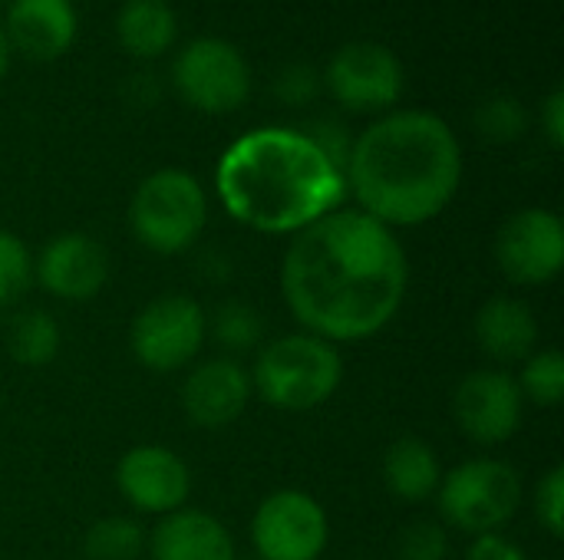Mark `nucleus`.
I'll use <instances>...</instances> for the list:
<instances>
[{
  "mask_svg": "<svg viewBox=\"0 0 564 560\" xmlns=\"http://www.w3.org/2000/svg\"><path fill=\"white\" fill-rule=\"evenodd\" d=\"M410 284L406 251L360 208H337L294 234L281 264V294L294 320L327 340L377 337L400 314Z\"/></svg>",
  "mask_w": 564,
  "mask_h": 560,
  "instance_id": "1",
  "label": "nucleus"
},
{
  "mask_svg": "<svg viewBox=\"0 0 564 560\" xmlns=\"http://www.w3.org/2000/svg\"><path fill=\"white\" fill-rule=\"evenodd\" d=\"M344 178L347 195L373 221L390 231L420 228L456 198L463 185V145L436 112H383L354 139Z\"/></svg>",
  "mask_w": 564,
  "mask_h": 560,
  "instance_id": "2",
  "label": "nucleus"
},
{
  "mask_svg": "<svg viewBox=\"0 0 564 560\" xmlns=\"http://www.w3.org/2000/svg\"><path fill=\"white\" fill-rule=\"evenodd\" d=\"M215 191L238 224L261 234H297L344 208L347 178L304 129L261 125L221 152Z\"/></svg>",
  "mask_w": 564,
  "mask_h": 560,
  "instance_id": "3",
  "label": "nucleus"
},
{
  "mask_svg": "<svg viewBox=\"0 0 564 560\" xmlns=\"http://www.w3.org/2000/svg\"><path fill=\"white\" fill-rule=\"evenodd\" d=\"M248 373L251 389L268 406L284 413H307L337 393L344 380V360L334 343L301 330L264 343Z\"/></svg>",
  "mask_w": 564,
  "mask_h": 560,
  "instance_id": "4",
  "label": "nucleus"
},
{
  "mask_svg": "<svg viewBox=\"0 0 564 560\" xmlns=\"http://www.w3.org/2000/svg\"><path fill=\"white\" fill-rule=\"evenodd\" d=\"M208 221V195L185 168H159L139 182L129 201V228L135 241L155 254L188 251Z\"/></svg>",
  "mask_w": 564,
  "mask_h": 560,
  "instance_id": "5",
  "label": "nucleus"
},
{
  "mask_svg": "<svg viewBox=\"0 0 564 560\" xmlns=\"http://www.w3.org/2000/svg\"><path fill=\"white\" fill-rule=\"evenodd\" d=\"M436 502L449 528H459L473 538L499 535L519 515L522 479L509 462L473 459L443 475Z\"/></svg>",
  "mask_w": 564,
  "mask_h": 560,
  "instance_id": "6",
  "label": "nucleus"
},
{
  "mask_svg": "<svg viewBox=\"0 0 564 560\" xmlns=\"http://www.w3.org/2000/svg\"><path fill=\"white\" fill-rule=\"evenodd\" d=\"M172 86L185 106L205 116H228L251 96V66L235 43L195 36L172 59Z\"/></svg>",
  "mask_w": 564,
  "mask_h": 560,
  "instance_id": "7",
  "label": "nucleus"
},
{
  "mask_svg": "<svg viewBox=\"0 0 564 560\" xmlns=\"http://www.w3.org/2000/svg\"><path fill=\"white\" fill-rule=\"evenodd\" d=\"M208 340V314L185 294L149 300L129 330L132 356L152 373H175L195 363Z\"/></svg>",
  "mask_w": 564,
  "mask_h": 560,
  "instance_id": "8",
  "label": "nucleus"
},
{
  "mask_svg": "<svg viewBox=\"0 0 564 560\" xmlns=\"http://www.w3.org/2000/svg\"><path fill=\"white\" fill-rule=\"evenodd\" d=\"M330 96L350 112H390L406 86V73L400 56L373 40L344 43L330 63L324 79Z\"/></svg>",
  "mask_w": 564,
  "mask_h": 560,
  "instance_id": "9",
  "label": "nucleus"
},
{
  "mask_svg": "<svg viewBox=\"0 0 564 560\" xmlns=\"http://www.w3.org/2000/svg\"><path fill=\"white\" fill-rule=\"evenodd\" d=\"M251 541L261 560H321L330 541V521L314 495L281 488L258 505Z\"/></svg>",
  "mask_w": 564,
  "mask_h": 560,
  "instance_id": "10",
  "label": "nucleus"
},
{
  "mask_svg": "<svg viewBox=\"0 0 564 560\" xmlns=\"http://www.w3.org/2000/svg\"><path fill=\"white\" fill-rule=\"evenodd\" d=\"M496 261L502 274L522 287H542L564 267V224L549 208L516 211L496 238Z\"/></svg>",
  "mask_w": 564,
  "mask_h": 560,
  "instance_id": "11",
  "label": "nucleus"
},
{
  "mask_svg": "<svg viewBox=\"0 0 564 560\" xmlns=\"http://www.w3.org/2000/svg\"><path fill=\"white\" fill-rule=\"evenodd\" d=\"M453 416L476 446H502L522 429L525 399L516 376L502 370H476L456 386Z\"/></svg>",
  "mask_w": 564,
  "mask_h": 560,
  "instance_id": "12",
  "label": "nucleus"
},
{
  "mask_svg": "<svg viewBox=\"0 0 564 560\" xmlns=\"http://www.w3.org/2000/svg\"><path fill=\"white\" fill-rule=\"evenodd\" d=\"M116 485L122 498L142 515L182 512L192 495V472L178 452L169 446H135L119 459Z\"/></svg>",
  "mask_w": 564,
  "mask_h": 560,
  "instance_id": "13",
  "label": "nucleus"
},
{
  "mask_svg": "<svg viewBox=\"0 0 564 560\" xmlns=\"http://www.w3.org/2000/svg\"><path fill=\"white\" fill-rule=\"evenodd\" d=\"M33 274L46 294L66 304L93 300L109 281V254L106 248L83 231H66L46 241L40 251Z\"/></svg>",
  "mask_w": 564,
  "mask_h": 560,
  "instance_id": "14",
  "label": "nucleus"
},
{
  "mask_svg": "<svg viewBox=\"0 0 564 560\" xmlns=\"http://www.w3.org/2000/svg\"><path fill=\"white\" fill-rule=\"evenodd\" d=\"M251 373L238 356H215L198 366L182 383V409L198 429H225L238 422L251 403Z\"/></svg>",
  "mask_w": 564,
  "mask_h": 560,
  "instance_id": "15",
  "label": "nucleus"
},
{
  "mask_svg": "<svg viewBox=\"0 0 564 560\" xmlns=\"http://www.w3.org/2000/svg\"><path fill=\"white\" fill-rule=\"evenodd\" d=\"M3 30L26 59H56L76 40L73 0H10Z\"/></svg>",
  "mask_w": 564,
  "mask_h": 560,
  "instance_id": "16",
  "label": "nucleus"
},
{
  "mask_svg": "<svg viewBox=\"0 0 564 560\" xmlns=\"http://www.w3.org/2000/svg\"><path fill=\"white\" fill-rule=\"evenodd\" d=\"M149 551L152 560H238L228 528L195 508L165 515L149 538Z\"/></svg>",
  "mask_w": 564,
  "mask_h": 560,
  "instance_id": "17",
  "label": "nucleus"
},
{
  "mask_svg": "<svg viewBox=\"0 0 564 560\" xmlns=\"http://www.w3.org/2000/svg\"><path fill=\"white\" fill-rule=\"evenodd\" d=\"M476 343L496 363H522L535 353L539 320L519 297H492L476 314Z\"/></svg>",
  "mask_w": 564,
  "mask_h": 560,
  "instance_id": "18",
  "label": "nucleus"
},
{
  "mask_svg": "<svg viewBox=\"0 0 564 560\" xmlns=\"http://www.w3.org/2000/svg\"><path fill=\"white\" fill-rule=\"evenodd\" d=\"M116 40L135 59H159L178 40V17L165 0H126L116 13Z\"/></svg>",
  "mask_w": 564,
  "mask_h": 560,
  "instance_id": "19",
  "label": "nucleus"
},
{
  "mask_svg": "<svg viewBox=\"0 0 564 560\" xmlns=\"http://www.w3.org/2000/svg\"><path fill=\"white\" fill-rule=\"evenodd\" d=\"M383 482L390 495L400 502L416 505V502L433 498L443 482V469H440L433 446L416 436L397 439L383 455Z\"/></svg>",
  "mask_w": 564,
  "mask_h": 560,
  "instance_id": "20",
  "label": "nucleus"
},
{
  "mask_svg": "<svg viewBox=\"0 0 564 560\" xmlns=\"http://www.w3.org/2000/svg\"><path fill=\"white\" fill-rule=\"evenodd\" d=\"M59 347H63V330H59L56 317L46 310H36V307L13 317V323L7 330V350L23 366L53 363Z\"/></svg>",
  "mask_w": 564,
  "mask_h": 560,
  "instance_id": "21",
  "label": "nucleus"
},
{
  "mask_svg": "<svg viewBox=\"0 0 564 560\" xmlns=\"http://www.w3.org/2000/svg\"><path fill=\"white\" fill-rule=\"evenodd\" d=\"M208 337L225 350V356L258 350L264 347V317L251 304L228 300L208 317Z\"/></svg>",
  "mask_w": 564,
  "mask_h": 560,
  "instance_id": "22",
  "label": "nucleus"
},
{
  "mask_svg": "<svg viewBox=\"0 0 564 560\" xmlns=\"http://www.w3.org/2000/svg\"><path fill=\"white\" fill-rule=\"evenodd\" d=\"M142 548H145L142 525L122 515L99 518L83 541V551L89 560H139Z\"/></svg>",
  "mask_w": 564,
  "mask_h": 560,
  "instance_id": "23",
  "label": "nucleus"
},
{
  "mask_svg": "<svg viewBox=\"0 0 564 560\" xmlns=\"http://www.w3.org/2000/svg\"><path fill=\"white\" fill-rule=\"evenodd\" d=\"M525 403L555 409L564 399V356L558 350H539L525 360L522 376L516 380Z\"/></svg>",
  "mask_w": 564,
  "mask_h": 560,
  "instance_id": "24",
  "label": "nucleus"
},
{
  "mask_svg": "<svg viewBox=\"0 0 564 560\" xmlns=\"http://www.w3.org/2000/svg\"><path fill=\"white\" fill-rule=\"evenodd\" d=\"M476 129L482 139L506 145L525 135L529 129V112L516 96H492L476 109Z\"/></svg>",
  "mask_w": 564,
  "mask_h": 560,
  "instance_id": "25",
  "label": "nucleus"
},
{
  "mask_svg": "<svg viewBox=\"0 0 564 560\" xmlns=\"http://www.w3.org/2000/svg\"><path fill=\"white\" fill-rule=\"evenodd\" d=\"M33 281L30 248L7 228H0V307L13 304Z\"/></svg>",
  "mask_w": 564,
  "mask_h": 560,
  "instance_id": "26",
  "label": "nucleus"
},
{
  "mask_svg": "<svg viewBox=\"0 0 564 560\" xmlns=\"http://www.w3.org/2000/svg\"><path fill=\"white\" fill-rule=\"evenodd\" d=\"M449 558V535L436 521H413L400 531L397 560H446Z\"/></svg>",
  "mask_w": 564,
  "mask_h": 560,
  "instance_id": "27",
  "label": "nucleus"
},
{
  "mask_svg": "<svg viewBox=\"0 0 564 560\" xmlns=\"http://www.w3.org/2000/svg\"><path fill=\"white\" fill-rule=\"evenodd\" d=\"M535 515L552 538L564 535V469L555 465L542 475L535 488Z\"/></svg>",
  "mask_w": 564,
  "mask_h": 560,
  "instance_id": "28",
  "label": "nucleus"
},
{
  "mask_svg": "<svg viewBox=\"0 0 564 560\" xmlns=\"http://www.w3.org/2000/svg\"><path fill=\"white\" fill-rule=\"evenodd\" d=\"M317 89H321V76H317V69L307 66V63H291V66H284L281 76H278V96H281L288 106H304V102H311V99L317 96Z\"/></svg>",
  "mask_w": 564,
  "mask_h": 560,
  "instance_id": "29",
  "label": "nucleus"
},
{
  "mask_svg": "<svg viewBox=\"0 0 564 560\" xmlns=\"http://www.w3.org/2000/svg\"><path fill=\"white\" fill-rule=\"evenodd\" d=\"M466 560H529L525 551L509 541L506 535H479L473 538L469 551H466Z\"/></svg>",
  "mask_w": 564,
  "mask_h": 560,
  "instance_id": "30",
  "label": "nucleus"
},
{
  "mask_svg": "<svg viewBox=\"0 0 564 560\" xmlns=\"http://www.w3.org/2000/svg\"><path fill=\"white\" fill-rule=\"evenodd\" d=\"M542 129H545V139L552 149H562L564 145V89H552L545 106H542Z\"/></svg>",
  "mask_w": 564,
  "mask_h": 560,
  "instance_id": "31",
  "label": "nucleus"
},
{
  "mask_svg": "<svg viewBox=\"0 0 564 560\" xmlns=\"http://www.w3.org/2000/svg\"><path fill=\"white\" fill-rule=\"evenodd\" d=\"M10 56H13V46H10L7 30H3V23H0V83H3V76H7V69H10Z\"/></svg>",
  "mask_w": 564,
  "mask_h": 560,
  "instance_id": "32",
  "label": "nucleus"
},
{
  "mask_svg": "<svg viewBox=\"0 0 564 560\" xmlns=\"http://www.w3.org/2000/svg\"><path fill=\"white\" fill-rule=\"evenodd\" d=\"M0 3H3V7H7V3H10V0H0Z\"/></svg>",
  "mask_w": 564,
  "mask_h": 560,
  "instance_id": "33",
  "label": "nucleus"
}]
</instances>
